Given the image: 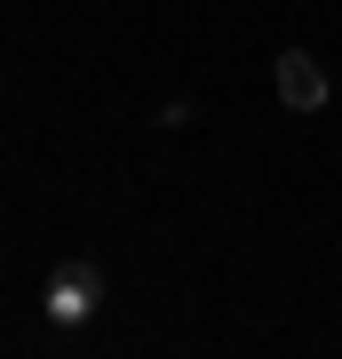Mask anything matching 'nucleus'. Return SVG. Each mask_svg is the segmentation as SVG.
Masks as SVG:
<instances>
[{"label":"nucleus","mask_w":342,"mask_h":359,"mask_svg":"<svg viewBox=\"0 0 342 359\" xmlns=\"http://www.w3.org/2000/svg\"><path fill=\"white\" fill-rule=\"evenodd\" d=\"M48 320L56 327H88L96 320V304H104V271L88 264V256H72V264H56V280H48Z\"/></svg>","instance_id":"1"},{"label":"nucleus","mask_w":342,"mask_h":359,"mask_svg":"<svg viewBox=\"0 0 342 359\" xmlns=\"http://www.w3.org/2000/svg\"><path fill=\"white\" fill-rule=\"evenodd\" d=\"M271 80H279V104H287V112H327V72H318V56H303V48H279Z\"/></svg>","instance_id":"2"}]
</instances>
